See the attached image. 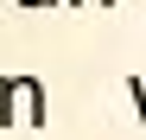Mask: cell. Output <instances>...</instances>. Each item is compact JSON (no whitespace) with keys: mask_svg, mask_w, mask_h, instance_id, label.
I'll use <instances>...</instances> for the list:
<instances>
[{"mask_svg":"<svg viewBox=\"0 0 146 140\" xmlns=\"http://www.w3.org/2000/svg\"><path fill=\"white\" fill-rule=\"evenodd\" d=\"M51 96L38 77H0V127H44Z\"/></svg>","mask_w":146,"mask_h":140,"instance_id":"obj_1","label":"cell"},{"mask_svg":"<svg viewBox=\"0 0 146 140\" xmlns=\"http://www.w3.org/2000/svg\"><path fill=\"white\" fill-rule=\"evenodd\" d=\"M127 96H133V115H140V127H146V83L140 77H127Z\"/></svg>","mask_w":146,"mask_h":140,"instance_id":"obj_2","label":"cell"},{"mask_svg":"<svg viewBox=\"0 0 146 140\" xmlns=\"http://www.w3.org/2000/svg\"><path fill=\"white\" fill-rule=\"evenodd\" d=\"M13 7H26V13H38V7H64V0H13Z\"/></svg>","mask_w":146,"mask_h":140,"instance_id":"obj_3","label":"cell"},{"mask_svg":"<svg viewBox=\"0 0 146 140\" xmlns=\"http://www.w3.org/2000/svg\"><path fill=\"white\" fill-rule=\"evenodd\" d=\"M64 7H114V0H64Z\"/></svg>","mask_w":146,"mask_h":140,"instance_id":"obj_4","label":"cell"}]
</instances>
